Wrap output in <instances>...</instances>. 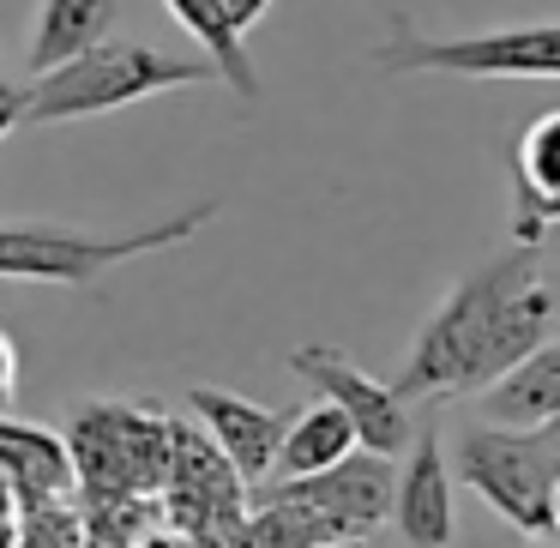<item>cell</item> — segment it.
<instances>
[{"mask_svg": "<svg viewBox=\"0 0 560 548\" xmlns=\"http://www.w3.org/2000/svg\"><path fill=\"white\" fill-rule=\"evenodd\" d=\"M211 79V61H175L151 43L103 37L85 55L49 67L25 85V127H61V121H91V115L133 109L163 91H187Z\"/></svg>", "mask_w": 560, "mask_h": 548, "instance_id": "obj_1", "label": "cell"}, {"mask_svg": "<svg viewBox=\"0 0 560 548\" xmlns=\"http://www.w3.org/2000/svg\"><path fill=\"white\" fill-rule=\"evenodd\" d=\"M211 218H218V199H199V206L175 211L163 223H145V230H127V235H97V230H79V223L0 218V278L85 290V283H97L115 266H133L145 254H170V247L194 242Z\"/></svg>", "mask_w": 560, "mask_h": 548, "instance_id": "obj_2", "label": "cell"}, {"mask_svg": "<svg viewBox=\"0 0 560 548\" xmlns=\"http://www.w3.org/2000/svg\"><path fill=\"white\" fill-rule=\"evenodd\" d=\"M536 266H542V247L512 242L506 254H494L488 266L464 271V283H452V295L422 319V331H416V343H410V355H404L392 392H398L404 404L464 398V374H470V355H476V338H482L488 307H494L512 283L536 278Z\"/></svg>", "mask_w": 560, "mask_h": 548, "instance_id": "obj_3", "label": "cell"}, {"mask_svg": "<svg viewBox=\"0 0 560 548\" xmlns=\"http://www.w3.org/2000/svg\"><path fill=\"white\" fill-rule=\"evenodd\" d=\"M380 73H446V79H560V19L555 25H500L428 37L398 19L374 49Z\"/></svg>", "mask_w": 560, "mask_h": 548, "instance_id": "obj_4", "label": "cell"}, {"mask_svg": "<svg viewBox=\"0 0 560 548\" xmlns=\"http://www.w3.org/2000/svg\"><path fill=\"white\" fill-rule=\"evenodd\" d=\"M73 476L91 500H145L170 476V422L139 404H79L67 422Z\"/></svg>", "mask_w": 560, "mask_h": 548, "instance_id": "obj_5", "label": "cell"}, {"mask_svg": "<svg viewBox=\"0 0 560 548\" xmlns=\"http://www.w3.org/2000/svg\"><path fill=\"white\" fill-rule=\"evenodd\" d=\"M464 488L488 500L512 530L524 536H555V518H548V500H555V464H548L536 428H494L476 422L458 434V458H452Z\"/></svg>", "mask_w": 560, "mask_h": 548, "instance_id": "obj_6", "label": "cell"}, {"mask_svg": "<svg viewBox=\"0 0 560 548\" xmlns=\"http://www.w3.org/2000/svg\"><path fill=\"white\" fill-rule=\"evenodd\" d=\"M290 368H295V374H302L326 404H338V410L350 416L355 446H362V452L398 458V452L416 440L410 404H404L398 392L386 386V380H374L368 368H355L343 350H331V343H302V350H290Z\"/></svg>", "mask_w": 560, "mask_h": 548, "instance_id": "obj_7", "label": "cell"}, {"mask_svg": "<svg viewBox=\"0 0 560 548\" xmlns=\"http://www.w3.org/2000/svg\"><path fill=\"white\" fill-rule=\"evenodd\" d=\"M392 458L380 452H362L355 446L350 458H338L331 470H314V476H290V482H259L266 494H283V500H302V506L338 518L350 536H368L380 518L392 512Z\"/></svg>", "mask_w": 560, "mask_h": 548, "instance_id": "obj_8", "label": "cell"}, {"mask_svg": "<svg viewBox=\"0 0 560 548\" xmlns=\"http://www.w3.org/2000/svg\"><path fill=\"white\" fill-rule=\"evenodd\" d=\"M187 410L199 416L206 440L223 452V464H230L247 488L266 482L271 464H278V446H283L290 416L266 410V404L242 398V392H223V386H194V392H187Z\"/></svg>", "mask_w": 560, "mask_h": 548, "instance_id": "obj_9", "label": "cell"}, {"mask_svg": "<svg viewBox=\"0 0 560 548\" xmlns=\"http://www.w3.org/2000/svg\"><path fill=\"white\" fill-rule=\"evenodd\" d=\"M404 452H410V464L392 482V524L410 548H446L458 536V518H452V464L440 452V434L416 428Z\"/></svg>", "mask_w": 560, "mask_h": 548, "instance_id": "obj_10", "label": "cell"}, {"mask_svg": "<svg viewBox=\"0 0 560 548\" xmlns=\"http://www.w3.org/2000/svg\"><path fill=\"white\" fill-rule=\"evenodd\" d=\"M0 476L13 482L19 512L43 506V500H67V494H73V482H79L67 440L49 434V428L13 422V416H0Z\"/></svg>", "mask_w": 560, "mask_h": 548, "instance_id": "obj_11", "label": "cell"}, {"mask_svg": "<svg viewBox=\"0 0 560 548\" xmlns=\"http://www.w3.org/2000/svg\"><path fill=\"white\" fill-rule=\"evenodd\" d=\"M548 416H560V338L506 368L494 386H482V422L494 428H536Z\"/></svg>", "mask_w": 560, "mask_h": 548, "instance_id": "obj_12", "label": "cell"}, {"mask_svg": "<svg viewBox=\"0 0 560 548\" xmlns=\"http://www.w3.org/2000/svg\"><path fill=\"white\" fill-rule=\"evenodd\" d=\"M115 19H121V0H43L37 25H31V49H25L31 79L85 55L91 43L115 37Z\"/></svg>", "mask_w": 560, "mask_h": 548, "instance_id": "obj_13", "label": "cell"}, {"mask_svg": "<svg viewBox=\"0 0 560 548\" xmlns=\"http://www.w3.org/2000/svg\"><path fill=\"white\" fill-rule=\"evenodd\" d=\"M355 452V428L338 404H307L295 410V422L283 428V446H278V464H271L266 482H290V476H314V470H331L338 458Z\"/></svg>", "mask_w": 560, "mask_h": 548, "instance_id": "obj_14", "label": "cell"}, {"mask_svg": "<svg viewBox=\"0 0 560 548\" xmlns=\"http://www.w3.org/2000/svg\"><path fill=\"white\" fill-rule=\"evenodd\" d=\"M163 7H170L175 25H182L199 49H206L211 73L254 103L259 97V73H254V61H247V43H242V31H235L230 7H223V0H163Z\"/></svg>", "mask_w": 560, "mask_h": 548, "instance_id": "obj_15", "label": "cell"}, {"mask_svg": "<svg viewBox=\"0 0 560 548\" xmlns=\"http://www.w3.org/2000/svg\"><path fill=\"white\" fill-rule=\"evenodd\" d=\"M512 199L560 206V109L536 115L512 145Z\"/></svg>", "mask_w": 560, "mask_h": 548, "instance_id": "obj_16", "label": "cell"}, {"mask_svg": "<svg viewBox=\"0 0 560 548\" xmlns=\"http://www.w3.org/2000/svg\"><path fill=\"white\" fill-rule=\"evenodd\" d=\"M560 230V206H536V199H512V242L542 247Z\"/></svg>", "mask_w": 560, "mask_h": 548, "instance_id": "obj_17", "label": "cell"}, {"mask_svg": "<svg viewBox=\"0 0 560 548\" xmlns=\"http://www.w3.org/2000/svg\"><path fill=\"white\" fill-rule=\"evenodd\" d=\"M13 398H19V350H13V338L0 331V416L13 410Z\"/></svg>", "mask_w": 560, "mask_h": 548, "instance_id": "obj_18", "label": "cell"}, {"mask_svg": "<svg viewBox=\"0 0 560 548\" xmlns=\"http://www.w3.org/2000/svg\"><path fill=\"white\" fill-rule=\"evenodd\" d=\"M13 127H25V85L0 79V139L13 133Z\"/></svg>", "mask_w": 560, "mask_h": 548, "instance_id": "obj_19", "label": "cell"}, {"mask_svg": "<svg viewBox=\"0 0 560 548\" xmlns=\"http://www.w3.org/2000/svg\"><path fill=\"white\" fill-rule=\"evenodd\" d=\"M223 7H230V19H235V31H242V37L271 13V0H223Z\"/></svg>", "mask_w": 560, "mask_h": 548, "instance_id": "obj_20", "label": "cell"}, {"mask_svg": "<svg viewBox=\"0 0 560 548\" xmlns=\"http://www.w3.org/2000/svg\"><path fill=\"white\" fill-rule=\"evenodd\" d=\"M0 524H19V494H13L7 476H0Z\"/></svg>", "mask_w": 560, "mask_h": 548, "instance_id": "obj_21", "label": "cell"}, {"mask_svg": "<svg viewBox=\"0 0 560 548\" xmlns=\"http://www.w3.org/2000/svg\"><path fill=\"white\" fill-rule=\"evenodd\" d=\"M326 548H380L374 536H343V543H326Z\"/></svg>", "mask_w": 560, "mask_h": 548, "instance_id": "obj_22", "label": "cell"}, {"mask_svg": "<svg viewBox=\"0 0 560 548\" xmlns=\"http://www.w3.org/2000/svg\"><path fill=\"white\" fill-rule=\"evenodd\" d=\"M0 548H19V524H0Z\"/></svg>", "mask_w": 560, "mask_h": 548, "instance_id": "obj_23", "label": "cell"}, {"mask_svg": "<svg viewBox=\"0 0 560 548\" xmlns=\"http://www.w3.org/2000/svg\"><path fill=\"white\" fill-rule=\"evenodd\" d=\"M548 518H555V536H560V482H555V500H548Z\"/></svg>", "mask_w": 560, "mask_h": 548, "instance_id": "obj_24", "label": "cell"}]
</instances>
